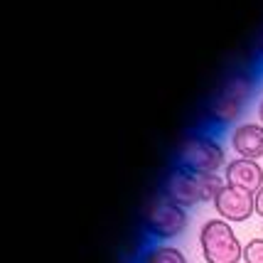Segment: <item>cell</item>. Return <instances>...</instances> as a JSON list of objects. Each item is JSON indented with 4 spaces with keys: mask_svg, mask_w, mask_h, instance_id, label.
Wrapping results in <instances>:
<instances>
[{
    "mask_svg": "<svg viewBox=\"0 0 263 263\" xmlns=\"http://www.w3.org/2000/svg\"><path fill=\"white\" fill-rule=\"evenodd\" d=\"M227 184L217 172H192L184 167H175L167 172L162 182V195L180 206H197L202 202H214L219 190Z\"/></svg>",
    "mask_w": 263,
    "mask_h": 263,
    "instance_id": "cell-1",
    "label": "cell"
},
{
    "mask_svg": "<svg viewBox=\"0 0 263 263\" xmlns=\"http://www.w3.org/2000/svg\"><path fill=\"white\" fill-rule=\"evenodd\" d=\"M253 91H256V79H253L251 74H246V71H234L229 74L224 84L219 86V91L212 96V101H209V121L212 123H217V126H229L234 123L241 114H243V108H246V103L251 101Z\"/></svg>",
    "mask_w": 263,
    "mask_h": 263,
    "instance_id": "cell-2",
    "label": "cell"
},
{
    "mask_svg": "<svg viewBox=\"0 0 263 263\" xmlns=\"http://www.w3.org/2000/svg\"><path fill=\"white\" fill-rule=\"evenodd\" d=\"M199 249L206 263H239L243 261V246L229 221L209 219L199 229Z\"/></svg>",
    "mask_w": 263,
    "mask_h": 263,
    "instance_id": "cell-3",
    "label": "cell"
},
{
    "mask_svg": "<svg viewBox=\"0 0 263 263\" xmlns=\"http://www.w3.org/2000/svg\"><path fill=\"white\" fill-rule=\"evenodd\" d=\"M224 148L217 138L195 133V136L184 138L180 150H177V167L192 172H219L224 165Z\"/></svg>",
    "mask_w": 263,
    "mask_h": 263,
    "instance_id": "cell-4",
    "label": "cell"
},
{
    "mask_svg": "<svg viewBox=\"0 0 263 263\" xmlns=\"http://www.w3.org/2000/svg\"><path fill=\"white\" fill-rule=\"evenodd\" d=\"M143 221L153 239H175L187 229V212L184 206L175 204L165 195H160L148 204Z\"/></svg>",
    "mask_w": 263,
    "mask_h": 263,
    "instance_id": "cell-5",
    "label": "cell"
},
{
    "mask_svg": "<svg viewBox=\"0 0 263 263\" xmlns=\"http://www.w3.org/2000/svg\"><path fill=\"white\" fill-rule=\"evenodd\" d=\"M214 209H217L219 219H224L229 224L231 221H246L256 212V195L239 190V187H231V184H224L219 190V195L214 197Z\"/></svg>",
    "mask_w": 263,
    "mask_h": 263,
    "instance_id": "cell-6",
    "label": "cell"
},
{
    "mask_svg": "<svg viewBox=\"0 0 263 263\" xmlns=\"http://www.w3.org/2000/svg\"><path fill=\"white\" fill-rule=\"evenodd\" d=\"M224 180L231 187H239L256 195L263 187V167L258 165V160H246V158H236L227 165Z\"/></svg>",
    "mask_w": 263,
    "mask_h": 263,
    "instance_id": "cell-7",
    "label": "cell"
},
{
    "mask_svg": "<svg viewBox=\"0 0 263 263\" xmlns=\"http://www.w3.org/2000/svg\"><path fill=\"white\" fill-rule=\"evenodd\" d=\"M231 148L239 158L258 160L263 158V126L261 123H241L231 130Z\"/></svg>",
    "mask_w": 263,
    "mask_h": 263,
    "instance_id": "cell-8",
    "label": "cell"
},
{
    "mask_svg": "<svg viewBox=\"0 0 263 263\" xmlns=\"http://www.w3.org/2000/svg\"><path fill=\"white\" fill-rule=\"evenodd\" d=\"M140 263H187V256H184L177 246H167V243H155L145 249Z\"/></svg>",
    "mask_w": 263,
    "mask_h": 263,
    "instance_id": "cell-9",
    "label": "cell"
},
{
    "mask_svg": "<svg viewBox=\"0 0 263 263\" xmlns=\"http://www.w3.org/2000/svg\"><path fill=\"white\" fill-rule=\"evenodd\" d=\"M243 263H263V239H251L243 246Z\"/></svg>",
    "mask_w": 263,
    "mask_h": 263,
    "instance_id": "cell-10",
    "label": "cell"
},
{
    "mask_svg": "<svg viewBox=\"0 0 263 263\" xmlns=\"http://www.w3.org/2000/svg\"><path fill=\"white\" fill-rule=\"evenodd\" d=\"M256 214L263 219V187L256 192Z\"/></svg>",
    "mask_w": 263,
    "mask_h": 263,
    "instance_id": "cell-11",
    "label": "cell"
},
{
    "mask_svg": "<svg viewBox=\"0 0 263 263\" xmlns=\"http://www.w3.org/2000/svg\"><path fill=\"white\" fill-rule=\"evenodd\" d=\"M258 121H261V126H263V99L258 101Z\"/></svg>",
    "mask_w": 263,
    "mask_h": 263,
    "instance_id": "cell-12",
    "label": "cell"
},
{
    "mask_svg": "<svg viewBox=\"0 0 263 263\" xmlns=\"http://www.w3.org/2000/svg\"><path fill=\"white\" fill-rule=\"evenodd\" d=\"M258 54H261V59H263V40H261V47H258Z\"/></svg>",
    "mask_w": 263,
    "mask_h": 263,
    "instance_id": "cell-13",
    "label": "cell"
}]
</instances>
